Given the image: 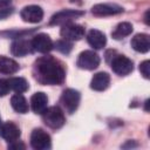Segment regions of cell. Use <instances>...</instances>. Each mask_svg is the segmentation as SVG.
<instances>
[{
  "instance_id": "ba28073f",
  "label": "cell",
  "mask_w": 150,
  "mask_h": 150,
  "mask_svg": "<svg viewBox=\"0 0 150 150\" xmlns=\"http://www.w3.org/2000/svg\"><path fill=\"white\" fill-rule=\"evenodd\" d=\"M111 69L117 75L124 76V75H128L132 71L134 63L129 57H127L124 55H117L111 61Z\"/></svg>"
},
{
  "instance_id": "7c38bea8",
  "label": "cell",
  "mask_w": 150,
  "mask_h": 150,
  "mask_svg": "<svg viewBox=\"0 0 150 150\" xmlns=\"http://www.w3.org/2000/svg\"><path fill=\"white\" fill-rule=\"evenodd\" d=\"M0 136L7 142L16 141L20 137V129L13 122H2L0 125Z\"/></svg>"
},
{
  "instance_id": "9a60e30c",
  "label": "cell",
  "mask_w": 150,
  "mask_h": 150,
  "mask_svg": "<svg viewBox=\"0 0 150 150\" xmlns=\"http://www.w3.org/2000/svg\"><path fill=\"white\" fill-rule=\"evenodd\" d=\"M47 103H48V97L42 91L35 93L30 98V107L35 114H42L47 109Z\"/></svg>"
},
{
  "instance_id": "e0dca14e",
  "label": "cell",
  "mask_w": 150,
  "mask_h": 150,
  "mask_svg": "<svg viewBox=\"0 0 150 150\" xmlns=\"http://www.w3.org/2000/svg\"><path fill=\"white\" fill-rule=\"evenodd\" d=\"M131 47L138 53H146L150 49V39L148 34H136L131 39Z\"/></svg>"
},
{
  "instance_id": "d6986e66",
  "label": "cell",
  "mask_w": 150,
  "mask_h": 150,
  "mask_svg": "<svg viewBox=\"0 0 150 150\" xmlns=\"http://www.w3.org/2000/svg\"><path fill=\"white\" fill-rule=\"evenodd\" d=\"M11 104H12V108L19 112V114H26L29 109L28 107V103H27V100L23 97V95L16 93L15 95L12 96L11 98Z\"/></svg>"
},
{
  "instance_id": "ac0fdd59",
  "label": "cell",
  "mask_w": 150,
  "mask_h": 150,
  "mask_svg": "<svg viewBox=\"0 0 150 150\" xmlns=\"http://www.w3.org/2000/svg\"><path fill=\"white\" fill-rule=\"evenodd\" d=\"M18 70H19V64L16 61H14L11 57L0 56V73L1 74L11 75V74L16 73Z\"/></svg>"
},
{
  "instance_id": "d4e9b609",
  "label": "cell",
  "mask_w": 150,
  "mask_h": 150,
  "mask_svg": "<svg viewBox=\"0 0 150 150\" xmlns=\"http://www.w3.org/2000/svg\"><path fill=\"white\" fill-rule=\"evenodd\" d=\"M8 148H9V149H25V144H23V143H20V142L16 139V141L9 142Z\"/></svg>"
},
{
  "instance_id": "6da1fadb",
  "label": "cell",
  "mask_w": 150,
  "mask_h": 150,
  "mask_svg": "<svg viewBox=\"0 0 150 150\" xmlns=\"http://www.w3.org/2000/svg\"><path fill=\"white\" fill-rule=\"evenodd\" d=\"M34 76L42 84H61L64 81L66 70L59 60L46 55L35 61Z\"/></svg>"
},
{
  "instance_id": "ffe728a7",
  "label": "cell",
  "mask_w": 150,
  "mask_h": 150,
  "mask_svg": "<svg viewBox=\"0 0 150 150\" xmlns=\"http://www.w3.org/2000/svg\"><path fill=\"white\" fill-rule=\"evenodd\" d=\"M131 32H132V25L131 23H129V22H121L111 32V36L115 40H121V39L125 38V36L130 35Z\"/></svg>"
},
{
  "instance_id": "5b68a950",
  "label": "cell",
  "mask_w": 150,
  "mask_h": 150,
  "mask_svg": "<svg viewBox=\"0 0 150 150\" xmlns=\"http://www.w3.org/2000/svg\"><path fill=\"white\" fill-rule=\"evenodd\" d=\"M100 56L94 50H84L79 55L76 64L81 69L94 70L100 66Z\"/></svg>"
},
{
  "instance_id": "3957f363",
  "label": "cell",
  "mask_w": 150,
  "mask_h": 150,
  "mask_svg": "<svg viewBox=\"0 0 150 150\" xmlns=\"http://www.w3.org/2000/svg\"><path fill=\"white\" fill-rule=\"evenodd\" d=\"M84 15V12L83 11H79V9H63V11H60L57 13H55L50 21H49V25L52 26H62V25H66V23H69V22H73V20L80 18Z\"/></svg>"
},
{
  "instance_id": "cb8c5ba5",
  "label": "cell",
  "mask_w": 150,
  "mask_h": 150,
  "mask_svg": "<svg viewBox=\"0 0 150 150\" xmlns=\"http://www.w3.org/2000/svg\"><path fill=\"white\" fill-rule=\"evenodd\" d=\"M9 86H8V82L7 80H4V79H0V97L5 96L8 94L9 91Z\"/></svg>"
},
{
  "instance_id": "52a82bcc",
  "label": "cell",
  "mask_w": 150,
  "mask_h": 150,
  "mask_svg": "<svg viewBox=\"0 0 150 150\" xmlns=\"http://www.w3.org/2000/svg\"><path fill=\"white\" fill-rule=\"evenodd\" d=\"M61 36L64 40L68 41H77L80 39L83 38L84 35V28L81 25L74 23V22H69L66 25H62L61 30H60Z\"/></svg>"
},
{
  "instance_id": "83f0119b",
  "label": "cell",
  "mask_w": 150,
  "mask_h": 150,
  "mask_svg": "<svg viewBox=\"0 0 150 150\" xmlns=\"http://www.w3.org/2000/svg\"><path fill=\"white\" fill-rule=\"evenodd\" d=\"M148 15H149V11L145 13V22H146V25H149V19H148Z\"/></svg>"
},
{
  "instance_id": "603a6c76",
  "label": "cell",
  "mask_w": 150,
  "mask_h": 150,
  "mask_svg": "<svg viewBox=\"0 0 150 150\" xmlns=\"http://www.w3.org/2000/svg\"><path fill=\"white\" fill-rule=\"evenodd\" d=\"M139 71L145 79H149L150 77V61H148V60L143 61L139 64Z\"/></svg>"
},
{
  "instance_id": "7402d4cb",
  "label": "cell",
  "mask_w": 150,
  "mask_h": 150,
  "mask_svg": "<svg viewBox=\"0 0 150 150\" xmlns=\"http://www.w3.org/2000/svg\"><path fill=\"white\" fill-rule=\"evenodd\" d=\"M54 47H55L59 52H61L62 54H68V53L71 50L73 45H71L70 41L63 39V40H59V41H56V43L54 45Z\"/></svg>"
},
{
  "instance_id": "4316f807",
  "label": "cell",
  "mask_w": 150,
  "mask_h": 150,
  "mask_svg": "<svg viewBox=\"0 0 150 150\" xmlns=\"http://www.w3.org/2000/svg\"><path fill=\"white\" fill-rule=\"evenodd\" d=\"M12 0H0V8H6Z\"/></svg>"
},
{
  "instance_id": "8fae6325",
  "label": "cell",
  "mask_w": 150,
  "mask_h": 150,
  "mask_svg": "<svg viewBox=\"0 0 150 150\" xmlns=\"http://www.w3.org/2000/svg\"><path fill=\"white\" fill-rule=\"evenodd\" d=\"M123 12V8L115 4H97L93 6L91 13L96 16H108V15H115Z\"/></svg>"
},
{
  "instance_id": "5bb4252c",
  "label": "cell",
  "mask_w": 150,
  "mask_h": 150,
  "mask_svg": "<svg viewBox=\"0 0 150 150\" xmlns=\"http://www.w3.org/2000/svg\"><path fill=\"white\" fill-rule=\"evenodd\" d=\"M109 83H110L109 74L104 73V71H100L93 76V79L90 81V88L96 91H102L109 87Z\"/></svg>"
},
{
  "instance_id": "44dd1931",
  "label": "cell",
  "mask_w": 150,
  "mask_h": 150,
  "mask_svg": "<svg viewBox=\"0 0 150 150\" xmlns=\"http://www.w3.org/2000/svg\"><path fill=\"white\" fill-rule=\"evenodd\" d=\"M9 89L15 91V93H25L28 89V82L23 79V77H12L9 80H7Z\"/></svg>"
},
{
  "instance_id": "4fadbf2b",
  "label": "cell",
  "mask_w": 150,
  "mask_h": 150,
  "mask_svg": "<svg viewBox=\"0 0 150 150\" xmlns=\"http://www.w3.org/2000/svg\"><path fill=\"white\" fill-rule=\"evenodd\" d=\"M32 50V41H28L26 39H18L11 46V53L14 56H25Z\"/></svg>"
},
{
  "instance_id": "8992f818",
  "label": "cell",
  "mask_w": 150,
  "mask_h": 150,
  "mask_svg": "<svg viewBox=\"0 0 150 150\" xmlns=\"http://www.w3.org/2000/svg\"><path fill=\"white\" fill-rule=\"evenodd\" d=\"M80 98H81V95L77 90L68 88V89L63 90L60 101H61L63 108L66 109V111L69 114H73L80 104Z\"/></svg>"
},
{
  "instance_id": "277c9868",
  "label": "cell",
  "mask_w": 150,
  "mask_h": 150,
  "mask_svg": "<svg viewBox=\"0 0 150 150\" xmlns=\"http://www.w3.org/2000/svg\"><path fill=\"white\" fill-rule=\"evenodd\" d=\"M30 145L35 150H47L52 148V139L49 134L43 129H34L30 135Z\"/></svg>"
},
{
  "instance_id": "30bf717a",
  "label": "cell",
  "mask_w": 150,
  "mask_h": 150,
  "mask_svg": "<svg viewBox=\"0 0 150 150\" xmlns=\"http://www.w3.org/2000/svg\"><path fill=\"white\" fill-rule=\"evenodd\" d=\"M21 19L26 22H30V23H38L42 20L43 18V11L40 6L36 5H29L26 6L21 9L20 12Z\"/></svg>"
},
{
  "instance_id": "9c48e42d",
  "label": "cell",
  "mask_w": 150,
  "mask_h": 150,
  "mask_svg": "<svg viewBox=\"0 0 150 150\" xmlns=\"http://www.w3.org/2000/svg\"><path fill=\"white\" fill-rule=\"evenodd\" d=\"M32 48L35 52H39V53H42V54H47L54 48V43H53L52 39L49 38V35H47L45 33H40V34H38V35H35L33 38Z\"/></svg>"
},
{
  "instance_id": "f1b7e54d",
  "label": "cell",
  "mask_w": 150,
  "mask_h": 150,
  "mask_svg": "<svg viewBox=\"0 0 150 150\" xmlns=\"http://www.w3.org/2000/svg\"><path fill=\"white\" fill-rule=\"evenodd\" d=\"M1 123H2V122H1V120H0V125H1Z\"/></svg>"
},
{
  "instance_id": "2e32d148",
  "label": "cell",
  "mask_w": 150,
  "mask_h": 150,
  "mask_svg": "<svg viewBox=\"0 0 150 150\" xmlns=\"http://www.w3.org/2000/svg\"><path fill=\"white\" fill-rule=\"evenodd\" d=\"M87 41L94 49H102L107 43V38L101 30L91 29L87 34Z\"/></svg>"
},
{
  "instance_id": "484cf974",
  "label": "cell",
  "mask_w": 150,
  "mask_h": 150,
  "mask_svg": "<svg viewBox=\"0 0 150 150\" xmlns=\"http://www.w3.org/2000/svg\"><path fill=\"white\" fill-rule=\"evenodd\" d=\"M12 13H13V8H2L0 9V19H5Z\"/></svg>"
},
{
  "instance_id": "7a4b0ae2",
  "label": "cell",
  "mask_w": 150,
  "mask_h": 150,
  "mask_svg": "<svg viewBox=\"0 0 150 150\" xmlns=\"http://www.w3.org/2000/svg\"><path fill=\"white\" fill-rule=\"evenodd\" d=\"M42 118H43V122L52 129H59L61 128L64 122H66V118H64V114L63 111L59 108V107H50V108H47L42 114Z\"/></svg>"
}]
</instances>
